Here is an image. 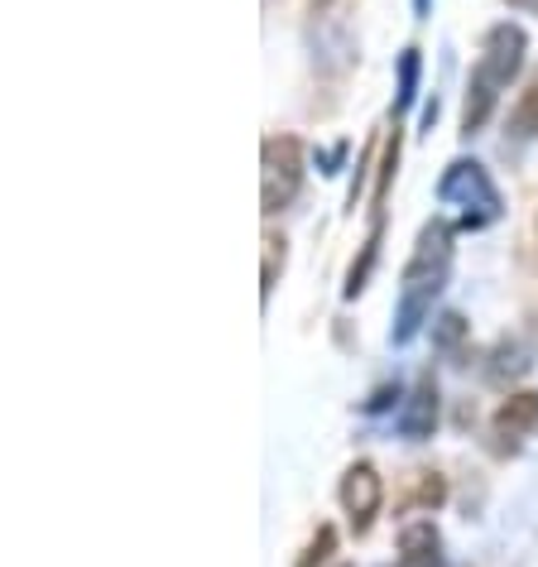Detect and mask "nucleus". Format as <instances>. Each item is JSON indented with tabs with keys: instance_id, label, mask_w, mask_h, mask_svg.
Here are the masks:
<instances>
[{
	"instance_id": "obj_17",
	"label": "nucleus",
	"mask_w": 538,
	"mask_h": 567,
	"mask_svg": "<svg viewBox=\"0 0 538 567\" xmlns=\"http://www.w3.org/2000/svg\"><path fill=\"white\" fill-rule=\"evenodd\" d=\"M308 6H313V16H328V10L337 6V0H308Z\"/></svg>"
},
{
	"instance_id": "obj_13",
	"label": "nucleus",
	"mask_w": 538,
	"mask_h": 567,
	"mask_svg": "<svg viewBox=\"0 0 538 567\" xmlns=\"http://www.w3.org/2000/svg\"><path fill=\"white\" fill-rule=\"evenodd\" d=\"M332 553H337V529H332V524H318V534L308 538V548L299 553V563H293V567H322Z\"/></svg>"
},
{
	"instance_id": "obj_8",
	"label": "nucleus",
	"mask_w": 538,
	"mask_h": 567,
	"mask_svg": "<svg viewBox=\"0 0 538 567\" xmlns=\"http://www.w3.org/2000/svg\"><path fill=\"white\" fill-rule=\"evenodd\" d=\"M495 433L500 437H524L529 429H538V394L534 390H519V394H509V400L495 409Z\"/></svg>"
},
{
	"instance_id": "obj_19",
	"label": "nucleus",
	"mask_w": 538,
	"mask_h": 567,
	"mask_svg": "<svg viewBox=\"0 0 538 567\" xmlns=\"http://www.w3.org/2000/svg\"><path fill=\"white\" fill-rule=\"evenodd\" d=\"M342 567H351V563H342Z\"/></svg>"
},
{
	"instance_id": "obj_7",
	"label": "nucleus",
	"mask_w": 538,
	"mask_h": 567,
	"mask_svg": "<svg viewBox=\"0 0 538 567\" xmlns=\"http://www.w3.org/2000/svg\"><path fill=\"white\" fill-rule=\"evenodd\" d=\"M538 357V332H519V337H505L500 347L490 351V365H486V380H495V385H509V380H519L524 371L534 365Z\"/></svg>"
},
{
	"instance_id": "obj_18",
	"label": "nucleus",
	"mask_w": 538,
	"mask_h": 567,
	"mask_svg": "<svg viewBox=\"0 0 538 567\" xmlns=\"http://www.w3.org/2000/svg\"><path fill=\"white\" fill-rule=\"evenodd\" d=\"M509 6H515V10H529V16H534V10H538V0H509Z\"/></svg>"
},
{
	"instance_id": "obj_5",
	"label": "nucleus",
	"mask_w": 538,
	"mask_h": 567,
	"mask_svg": "<svg viewBox=\"0 0 538 567\" xmlns=\"http://www.w3.org/2000/svg\"><path fill=\"white\" fill-rule=\"evenodd\" d=\"M385 505V481L371 462H351L346 476H342V509L351 519V534H371V524Z\"/></svg>"
},
{
	"instance_id": "obj_11",
	"label": "nucleus",
	"mask_w": 538,
	"mask_h": 567,
	"mask_svg": "<svg viewBox=\"0 0 538 567\" xmlns=\"http://www.w3.org/2000/svg\"><path fill=\"white\" fill-rule=\"evenodd\" d=\"M509 131H515V140H534L538 135V68H534L529 87L519 92L515 111H509Z\"/></svg>"
},
{
	"instance_id": "obj_9",
	"label": "nucleus",
	"mask_w": 538,
	"mask_h": 567,
	"mask_svg": "<svg viewBox=\"0 0 538 567\" xmlns=\"http://www.w3.org/2000/svg\"><path fill=\"white\" fill-rule=\"evenodd\" d=\"M380 236H385V217H375L371 221V236H365V246H361V260L346 269V299H356V293L365 289V279H371V269H375V260H380Z\"/></svg>"
},
{
	"instance_id": "obj_1",
	"label": "nucleus",
	"mask_w": 538,
	"mask_h": 567,
	"mask_svg": "<svg viewBox=\"0 0 538 567\" xmlns=\"http://www.w3.org/2000/svg\"><path fill=\"white\" fill-rule=\"evenodd\" d=\"M447 275H452V231L443 221H428L418 231V246L400 275V308H394L390 342H400V347L414 342L423 318L433 313V299L447 289Z\"/></svg>"
},
{
	"instance_id": "obj_4",
	"label": "nucleus",
	"mask_w": 538,
	"mask_h": 567,
	"mask_svg": "<svg viewBox=\"0 0 538 567\" xmlns=\"http://www.w3.org/2000/svg\"><path fill=\"white\" fill-rule=\"evenodd\" d=\"M303 188V145L293 135L265 140V178H260V212L275 217L284 212Z\"/></svg>"
},
{
	"instance_id": "obj_12",
	"label": "nucleus",
	"mask_w": 538,
	"mask_h": 567,
	"mask_svg": "<svg viewBox=\"0 0 538 567\" xmlns=\"http://www.w3.org/2000/svg\"><path fill=\"white\" fill-rule=\"evenodd\" d=\"M414 96H418V49H404L400 53V92H394V111H404L414 106Z\"/></svg>"
},
{
	"instance_id": "obj_2",
	"label": "nucleus",
	"mask_w": 538,
	"mask_h": 567,
	"mask_svg": "<svg viewBox=\"0 0 538 567\" xmlns=\"http://www.w3.org/2000/svg\"><path fill=\"white\" fill-rule=\"evenodd\" d=\"M524 49H529V34H524L519 24H495V30H486V44H480V59L472 68V82H466V106H462V135L466 140L486 131L500 92L524 68Z\"/></svg>"
},
{
	"instance_id": "obj_3",
	"label": "nucleus",
	"mask_w": 538,
	"mask_h": 567,
	"mask_svg": "<svg viewBox=\"0 0 538 567\" xmlns=\"http://www.w3.org/2000/svg\"><path fill=\"white\" fill-rule=\"evenodd\" d=\"M437 197H443L447 207H462L466 217L462 226H472V231H480V226H490L495 217H500V188H495V178L480 168L476 159H457L447 164L443 183H437Z\"/></svg>"
},
{
	"instance_id": "obj_10",
	"label": "nucleus",
	"mask_w": 538,
	"mask_h": 567,
	"mask_svg": "<svg viewBox=\"0 0 538 567\" xmlns=\"http://www.w3.org/2000/svg\"><path fill=\"white\" fill-rule=\"evenodd\" d=\"M400 145H404V135H400V125H394V135L385 140V154H380V168H375V217H385V197L394 188V168H400Z\"/></svg>"
},
{
	"instance_id": "obj_14",
	"label": "nucleus",
	"mask_w": 538,
	"mask_h": 567,
	"mask_svg": "<svg viewBox=\"0 0 538 567\" xmlns=\"http://www.w3.org/2000/svg\"><path fill=\"white\" fill-rule=\"evenodd\" d=\"M279 269H284V236H269L265 240V284H260V299L265 303H269V293H275Z\"/></svg>"
},
{
	"instance_id": "obj_15",
	"label": "nucleus",
	"mask_w": 538,
	"mask_h": 567,
	"mask_svg": "<svg viewBox=\"0 0 538 567\" xmlns=\"http://www.w3.org/2000/svg\"><path fill=\"white\" fill-rule=\"evenodd\" d=\"M447 501V481L437 476V472H423V481H418V491L408 495V505H423V509H437Z\"/></svg>"
},
{
	"instance_id": "obj_16",
	"label": "nucleus",
	"mask_w": 538,
	"mask_h": 567,
	"mask_svg": "<svg viewBox=\"0 0 538 567\" xmlns=\"http://www.w3.org/2000/svg\"><path fill=\"white\" fill-rule=\"evenodd\" d=\"M462 337H466V318L462 313H443V318H437V328H433V347L437 351H452Z\"/></svg>"
},
{
	"instance_id": "obj_6",
	"label": "nucleus",
	"mask_w": 538,
	"mask_h": 567,
	"mask_svg": "<svg viewBox=\"0 0 538 567\" xmlns=\"http://www.w3.org/2000/svg\"><path fill=\"white\" fill-rule=\"evenodd\" d=\"M437 414H443V400H437V380H433V371H423V375L414 380V390H408L404 409H400V437H408V443H423V437H433Z\"/></svg>"
}]
</instances>
